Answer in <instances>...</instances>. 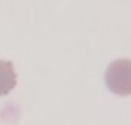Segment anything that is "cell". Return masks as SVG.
Returning <instances> with one entry per match:
<instances>
[{
    "label": "cell",
    "mask_w": 131,
    "mask_h": 125,
    "mask_svg": "<svg viewBox=\"0 0 131 125\" xmlns=\"http://www.w3.org/2000/svg\"><path fill=\"white\" fill-rule=\"evenodd\" d=\"M105 85L116 95H131V60L118 59L105 69Z\"/></svg>",
    "instance_id": "6da1fadb"
},
{
    "label": "cell",
    "mask_w": 131,
    "mask_h": 125,
    "mask_svg": "<svg viewBox=\"0 0 131 125\" xmlns=\"http://www.w3.org/2000/svg\"><path fill=\"white\" fill-rule=\"evenodd\" d=\"M17 85V74L12 62L0 60V97L9 93Z\"/></svg>",
    "instance_id": "7a4b0ae2"
}]
</instances>
